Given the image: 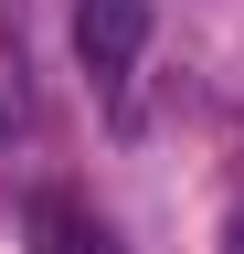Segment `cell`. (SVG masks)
<instances>
[{"label": "cell", "mask_w": 244, "mask_h": 254, "mask_svg": "<svg viewBox=\"0 0 244 254\" xmlns=\"http://www.w3.org/2000/svg\"><path fill=\"white\" fill-rule=\"evenodd\" d=\"M75 53L96 85H128L149 53V0H75Z\"/></svg>", "instance_id": "obj_1"}, {"label": "cell", "mask_w": 244, "mask_h": 254, "mask_svg": "<svg viewBox=\"0 0 244 254\" xmlns=\"http://www.w3.org/2000/svg\"><path fill=\"white\" fill-rule=\"evenodd\" d=\"M21 222H32V254H117V233L75 201V190H32V212H21Z\"/></svg>", "instance_id": "obj_2"}, {"label": "cell", "mask_w": 244, "mask_h": 254, "mask_svg": "<svg viewBox=\"0 0 244 254\" xmlns=\"http://www.w3.org/2000/svg\"><path fill=\"white\" fill-rule=\"evenodd\" d=\"M0 138H11V106H0Z\"/></svg>", "instance_id": "obj_3"}, {"label": "cell", "mask_w": 244, "mask_h": 254, "mask_svg": "<svg viewBox=\"0 0 244 254\" xmlns=\"http://www.w3.org/2000/svg\"><path fill=\"white\" fill-rule=\"evenodd\" d=\"M234 254H244V222H234Z\"/></svg>", "instance_id": "obj_4"}]
</instances>
